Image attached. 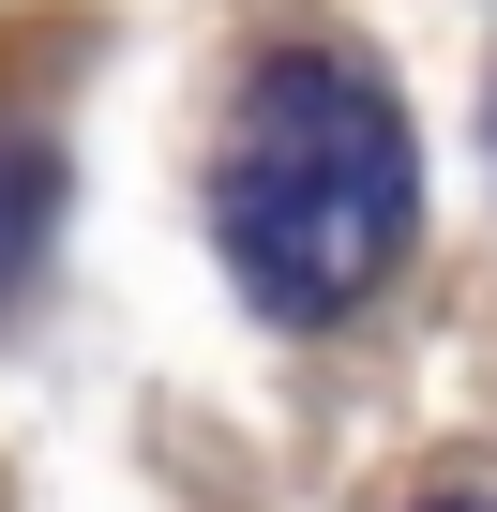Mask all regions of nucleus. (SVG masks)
<instances>
[{
	"mask_svg": "<svg viewBox=\"0 0 497 512\" xmlns=\"http://www.w3.org/2000/svg\"><path fill=\"white\" fill-rule=\"evenodd\" d=\"M407 211H422V166H407V121L362 61H257L241 91V136H226V181H211V226H226V272L257 287L272 317H347L392 256H407Z\"/></svg>",
	"mask_w": 497,
	"mask_h": 512,
	"instance_id": "obj_1",
	"label": "nucleus"
},
{
	"mask_svg": "<svg viewBox=\"0 0 497 512\" xmlns=\"http://www.w3.org/2000/svg\"><path fill=\"white\" fill-rule=\"evenodd\" d=\"M437 512H497V497H437Z\"/></svg>",
	"mask_w": 497,
	"mask_h": 512,
	"instance_id": "obj_2",
	"label": "nucleus"
}]
</instances>
